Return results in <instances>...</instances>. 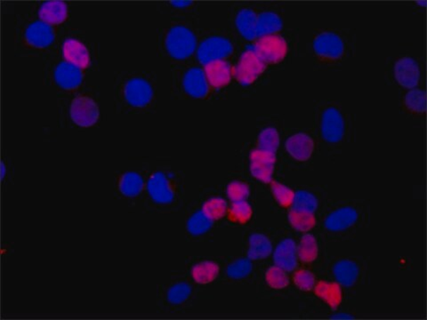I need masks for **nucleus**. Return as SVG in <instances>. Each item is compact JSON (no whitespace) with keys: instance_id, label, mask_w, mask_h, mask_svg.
I'll use <instances>...</instances> for the list:
<instances>
[{"instance_id":"f257e3e1","label":"nucleus","mask_w":427,"mask_h":320,"mask_svg":"<svg viewBox=\"0 0 427 320\" xmlns=\"http://www.w3.org/2000/svg\"><path fill=\"white\" fill-rule=\"evenodd\" d=\"M369 217L371 207L366 200L331 201L321 214L317 224L328 241H347L367 226Z\"/></svg>"},{"instance_id":"f03ea898","label":"nucleus","mask_w":427,"mask_h":320,"mask_svg":"<svg viewBox=\"0 0 427 320\" xmlns=\"http://www.w3.org/2000/svg\"><path fill=\"white\" fill-rule=\"evenodd\" d=\"M317 131L328 146L337 147L348 139L349 122L341 108L328 104L321 108L317 117Z\"/></svg>"},{"instance_id":"7ed1b4c3","label":"nucleus","mask_w":427,"mask_h":320,"mask_svg":"<svg viewBox=\"0 0 427 320\" xmlns=\"http://www.w3.org/2000/svg\"><path fill=\"white\" fill-rule=\"evenodd\" d=\"M368 265L364 260L355 257L335 258L328 267L331 281L342 288L354 289L360 286L367 275Z\"/></svg>"},{"instance_id":"20e7f679","label":"nucleus","mask_w":427,"mask_h":320,"mask_svg":"<svg viewBox=\"0 0 427 320\" xmlns=\"http://www.w3.org/2000/svg\"><path fill=\"white\" fill-rule=\"evenodd\" d=\"M311 47L314 56L321 62L328 64L341 62L349 51L347 37L335 30H325L318 33L314 37Z\"/></svg>"},{"instance_id":"39448f33","label":"nucleus","mask_w":427,"mask_h":320,"mask_svg":"<svg viewBox=\"0 0 427 320\" xmlns=\"http://www.w3.org/2000/svg\"><path fill=\"white\" fill-rule=\"evenodd\" d=\"M267 64L256 53L254 45L249 46L233 67V77L242 87H249L266 72Z\"/></svg>"},{"instance_id":"423d86ee","label":"nucleus","mask_w":427,"mask_h":320,"mask_svg":"<svg viewBox=\"0 0 427 320\" xmlns=\"http://www.w3.org/2000/svg\"><path fill=\"white\" fill-rule=\"evenodd\" d=\"M174 175L163 171L154 172L148 178L145 188L149 198L152 203L159 207H171L176 201V190L174 184Z\"/></svg>"},{"instance_id":"0eeeda50","label":"nucleus","mask_w":427,"mask_h":320,"mask_svg":"<svg viewBox=\"0 0 427 320\" xmlns=\"http://www.w3.org/2000/svg\"><path fill=\"white\" fill-rule=\"evenodd\" d=\"M168 55L176 60L191 57L197 49V38L187 27L176 25L168 30L165 40Z\"/></svg>"},{"instance_id":"6e6552de","label":"nucleus","mask_w":427,"mask_h":320,"mask_svg":"<svg viewBox=\"0 0 427 320\" xmlns=\"http://www.w3.org/2000/svg\"><path fill=\"white\" fill-rule=\"evenodd\" d=\"M194 295V286L185 279H175L163 286L161 290L162 305L171 309L185 308L192 302Z\"/></svg>"},{"instance_id":"1a4fd4ad","label":"nucleus","mask_w":427,"mask_h":320,"mask_svg":"<svg viewBox=\"0 0 427 320\" xmlns=\"http://www.w3.org/2000/svg\"><path fill=\"white\" fill-rule=\"evenodd\" d=\"M235 46L228 38L223 36H212L203 40L197 49L199 62L203 66L214 60H226L233 55Z\"/></svg>"},{"instance_id":"9d476101","label":"nucleus","mask_w":427,"mask_h":320,"mask_svg":"<svg viewBox=\"0 0 427 320\" xmlns=\"http://www.w3.org/2000/svg\"><path fill=\"white\" fill-rule=\"evenodd\" d=\"M254 47L266 64L280 63L289 53L287 40L278 34L261 37L254 44Z\"/></svg>"},{"instance_id":"9b49d317","label":"nucleus","mask_w":427,"mask_h":320,"mask_svg":"<svg viewBox=\"0 0 427 320\" xmlns=\"http://www.w3.org/2000/svg\"><path fill=\"white\" fill-rule=\"evenodd\" d=\"M392 74L395 82L402 89H416L421 80V68L414 57L402 56L395 60Z\"/></svg>"},{"instance_id":"f8f14e48","label":"nucleus","mask_w":427,"mask_h":320,"mask_svg":"<svg viewBox=\"0 0 427 320\" xmlns=\"http://www.w3.org/2000/svg\"><path fill=\"white\" fill-rule=\"evenodd\" d=\"M276 161V153L256 148L249 154L250 174L261 183L270 184L273 181Z\"/></svg>"},{"instance_id":"ddd939ff","label":"nucleus","mask_w":427,"mask_h":320,"mask_svg":"<svg viewBox=\"0 0 427 320\" xmlns=\"http://www.w3.org/2000/svg\"><path fill=\"white\" fill-rule=\"evenodd\" d=\"M70 117L80 127H90L97 123L100 117L99 108L90 97L80 96L73 100L70 108Z\"/></svg>"},{"instance_id":"4468645a","label":"nucleus","mask_w":427,"mask_h":320,"mask_svg":"<svg viewBox=\"0 0 427 320\" xmlns=\"http://www.w3.org/2000/svg\"><path fill=\"white\" fill-rule=\"evenodd\" d=\"M124 96L130 105L144 108L154 98V89L147 79L134 77L128 80L124 87Z\"/></svg>"},{"instance_id":"2eb2a0df","label":"nucleus","mask_w":427,"mask_h":320,"mask_svg":"<svg viewBox=\"0 0 427 320\" xmlns=\"http://www.w3.org/2000/svg\"><path fill=\"white\" fill-rule=\"evenodd\" d=\"M285 149L293 160L298 162H307L313 157L315 143L310 134L304 132L296 133L287 138Z\"/></svg>"},{"instance_id":"dca6fc26","label":"nucleus","mask_w":427,"mask_h":320,"mask_svg":"<svg viewBox=\"0 0 427 320\" xmlns=\"http://www.w3.org/2000/svg\"><path fill=\"white\" fill-rule=\"evenodd\" d=\"M274 264L285 269L287 272H293L297 269V244L292 238H283L273 249Z\"/></svg>"},{"instance_id":"f3484780","label":"nucleus","mask_w":427,"mask_h":320,"mask_svg":"<svg viewBox=\"0 0 427 320\" xmlns=\"http://www.w3.org/2000/svg\"><path fill=\"white\" fill-rule=\"evenodd\" d=\"M203 70L209 86L215 89H223L232 82L233 67L227 60H214L206 63Z\"/></svg>"},{"instance_id":"a211bd4d","label":"nucleus","mask_w":427,"mask_h":320,"mask_svg":"<svg viewBox=\"0 0 427 320\" xmlns=\"http://www.w3.org/2000/svg\"><path fill=\"white\" fill-rule=\"evenodd\" d=\"M219 274L220 266L218 262L209 259L193 262L189 267L191 281L199 286L211 284L218 279Z\"/></svg>"},{"instance_id":"6ab92c4d","label":"nucleus","mask_w":427,"mask_h":320,"mask_svg":"<svg viewBox=\"0 0 427 320\" xmlns=\"http://www.w3.org/2000/svg\"><path fill=\"white\" fill-rule=\"evenodd\" d=\"M314 295L331 309L340 307L344 300L343 289L333 281H318L313 289Z\"/></svg>"},{"instance_id":"aec40b11","label":"nucleus","mask_w":427,"mask_h":320,"mask_svg":"<svg viewBox=\"0 0 427 320\" xmlns=\"http://www.w3.org/2000/svg\"><path fill=\"white\" fill-rule=\"evenodd\" d=\"M182 87L188 96L193 98H204L209 92V84L204 70L193 67L186 72L182 79Z\"/></svg>"},{"instance_id":"412c9836","label":"nucleus","mask_w":427,"mask_h":320,"mask_svg":"<svg viewBox=\"0 0 427 320\" xmlns=\"http://www.w3.org/2000/svg\"><path fill=\"white\" fill-rule=\"evenodd\" d=\"M63 56L67 63L80 70L87 69L90 65L89 52L84 44L75 39H68L63 42Z\"/></svg>"},{"instance_id":"4be33fe9","label":"nucleus","mask_w":427,"mask_h":320,"mask_svg":"<svg viewBox=\"0 0 427 320\" xmlns=\"http://www.w3.org/2000/svg\"><path fill=\"white\" fill-rule=\"evenodd\" d=\"M273 245L268 236L254 232L247 241V257L253 261H263L273 255Z\"/></svg>"},{"instance_id":"5701e85b","label":"nucleus","mask_w":427,"mask_h":320,"mask_svg":"<svg viewBox=\"0 0 427 320\" xmlns=\"http://www.w3.org/2000/svg\"><path fill=\"white\" fill-rule=\"evenodd\" d=\"M25 39L30 46L44 49L54 42L55 33L51 25L42 21H37L27 28Z\"/></svg>"},{"instance_id":"b1692460","label":"nucleus","mask_w":427,"mask_h":320,"mask_svg":"<svg viewBox=\"0 0 427 320\" xmlns=\"http://www.w3.org/2000/svg\"><path fill=\"white\" fill-rule=\"evenodd\" d=\"M55 79L66 90L77 89L82 83L83 73L80 68L67 62L58 64L55 70Z\"/></svg>"},{"instance_id":"393cba45","label":"nucleus","mask_w":427,"mask_h":320,"mask_svg":"<svg viewBox=\"0 0 427 320\" xmlns=\"http://www.w3.org/2000/svg\"><path fill=\"white\" fill-rule=\"evenodd\" d=\"M235 27L244 39L253 41L257 37V13L252 8L240 9L235 16Z\"/></svg>"},{"instance_id":"a878e982","label":"nucleus","mask_w":427,"mask_h":320,"mask_svg":"<svg viewBox=\"0 0 427 320\" xmlns=\"http://www.w3.org/2000/svg\"><path fill=\"white\" fill-rule=\"evenodd\" d=\"M68 8L66 2L61 0H51L40 6L39 18L40 21L49 25H56L66 21Z\"/></svg>"},{"instance_id":"bb28decb","label":"nucleus","mask_w":427,"mask_h":320,"mask_svg":"<svg viewBox=\"0 0 427 320\" xmlns=\"http://www.w3.org/2000/svg\"><path fill=\"white\" fill-rule=\"evenodd\" d=\"M214 222L199 210L193 212L189 215L185 222V230L192 238H198L204 237L214 227Z\"/></svg>"},{"instance_id":"cd10ccee","label":"nucleus","mask_w":427,"mask_h":320,"mask_svg":"<svg viewBox=\"0 0 427 320\" xmlns=\"http://www.w3.org/2000/svg\"><path fill=\"white\" fill-rule=\"evenodd\" d=\"M283 28V20L273 11H264L257 15V37L276 35Z\"/></svg>"},{"instance_id":"c85d7f7f","label":"nucleus","mask_w":427,"mask_h":320,"mask_svg":"<svg viewBox=\"0 0 427 320\" xmlns=\"http://www.w3.org/2000/svg\"><path fill=\"white\" fill-rule=\"evenodd\" d=\"M144 179L137 172L130 171L122 174L118 181V191L127 198L138 197L144 191Z\"/></svg>"},{"instance_id":"c756f323","label":"nucleus","mask_w":427,"mask_h":320,"mask_svg":"<svg viewBox=\"0 0 427 320\" xmlns=\"http://www.w3.org/2000/svg\"><path fill=\"white\" fill-rule=\"evenodd\" d=\"M320 255V247L316 237L311 233L302 236L299 243L297 244L298 260L303 264H313Z\"/></svg>"},{"instance_id":"7c9ffc66","label":"nucleus","mask_w":427,"mask_h":320,"mask_svg":"<svg viewBox=\"0 0 427 320\" xmlns=\"http://www.w3.org/2000/svg\"><path fill=\"white\" fill-rule=\"evenodd\" d=\"M316 215L308 213V212L300 211L290 208L287 213V221L295 231L298 232H307L314 230L317 225Z\"/></svg>"},{"instance_id":"2f4dec72","label":"nucleus","mask_w":427,"mask_h":320,"mask_svg":"<svg viewBox=\"0 0 427 320\" xmlns=\"http://www.w3.org/2000/svg\"><path fill=\"white\" fill-rule=\"evenodd\" d=\"M229 205L222 197L209 198L202 204L201 210L205 217L214 222L221 220L226 217Z\"/></svg>"},{"instance_id":"473e14b6","label":"nucleus","mask_w":427,"mask_h":320,"mask_svg":"<svg viewBox=\"0 0 427 320\" xmlns=\"http://www.w3.org/2000/svg\"><path fill=\"white\" fill-rule=\"evenodd\" d=\"M253 215L252 205L247 200L232 203L228 208L226 217L232 224L244 225L252 221Z\"/></svg>"},{"instance_id":"72a5a7b5","label":"nucleus","mask_w":427,"mask_h":320,"mask_svg":"<svg viewBox=\"0 0 427 320\" xmlns=\"http://www.w3.org/2000/svg\"><path fill=\"white\" fill-rule=\"evenodd\" d=\"M320 207V200L313 192L307 190L295 191L293 205L294 210L316 214Z\"/></svg>"},{"instance_id":"f704fd0d","label":"nucleus","mask_w":427,"mask_h":320,"mask_svg":"<svg viewBox=\"0 0 427 320\" xmlns=\"http://www.w3.org/2000/svg\"><path fill=\"white\" fill-rule=\"evenodd\" d=\"M280 143V136L279 131L276 127H267L260 131L257 136V148L260 150L270 151V153H276L279 150Z\"/></svg>"},{"instance_id":"c9c22d12","label":"nucleus","mask_w":427,"mask_h":320,"mask_svg":"<svg viewBox=\"0 0 427 320\" xmlns=\"http://www.w3.org/2000/svg\"><path fill=\"white\" fill-rule=\"evenodd\" d=\"M253 262L247 257L238 258L227 265L226 277L232 281H242L249 278L253 271Z\"/></svg>"},{"instance_id":"e433bc0d","label":"nucleus","mask_w":427,"mask_h":320,"mask_svg":"<svg viewBox=\"0 0 427 320\" xmlns=\"http://www.w3.org/2000/svg\"><path fill=\"white\" fill-rule=\"evenodd\" d=\"M264 281L266 285L273 290H283L290 284V279L285 269L277 265L270 266L264 274Z\"/></svg>"},{"instance_id":"4c0bfd02","label":"nucleus","mask_w":427,"mask_h":320,"mask_svg":"<svg viewBox=\"0 0 427 320\" xmlns=\"http://www.w3.org/2000/svg\"><path fill=\"white\" fill-rule=\"evenodd\" d=\"M270 186L271 193L279 207L283 210H290L293 205L295 191L287 185L276 181H273Z\"/></svg>"},{"instance_id":"58836bf2","label":"nucleus","mask_w":427,"mask_h":320,"mask_svg":"<svg viewBox=\"0 0 427 320\" xmlns=\"http://www.w3.org/2000/svg\"><path fill=\"white\" fill-rule=\"evenodd\" d=\"M403 103H404L406 109L412 113H425L426 110V91L419 89V87L408 90L403 98Z\"/></svg>"},{"instance_id":"ea45409f","label":"nucleus","mask_w":427,"mask_h":320,"mask_svg":"<svg viewBox=\"0 0 427 320\" xmlns=\"http://www.w3.org/2000/svg\"><path fill=\"white\" fill-rule=\"evenodd\" d=\"M225 193L227 198L233 203H235V202L247 201L250 196V187L245 181L240 180L232 181L227 185Z\"/></svg>"},{"instance_id":"a19ab883","label":"nucleus","mask_w":427,"mask_h":320,"mask_svg":"<svg viewBox=\"0 0 427 320\" xmlns=\"http://www.w3.org/2000/svg\"><path fill=\"white\" fill-rule=\"evenodd\" d=\"M293 272L292 281L297 288L303 292L313 291L317 282L313 272L307 269H297Z\"/></svg>"},{"instance_id":"79ce46f5","label":"nucleus","mask_w":427,"mask_h":320,"mask_svg":"<svg viewBox=\"0 0 427 320\" xmlns=\"http://www.w3.org/2000/svg\"><path fill=\"white\" fill-rule=\"evenodd\" d=\"M171 4L175 6V8H186V6L192 5V2L185 1V0H175V1H171Z\"/></svg>"},{"instance_id":"37998d69","label":"nucleus","mask_w":427,"mask_h":320,"mask_svg":"<svg viewBox=\"0 0 427 320\" xmlns=\"http://www.w3.org/2000/svg\"><path fill=\"white\" fill-rule=\"evenodd\" d=\"M332 319H354V316H352L350 314H347V313H338V314H335V315L332 316Z\"/></svg>"},{"instance_id":"c03bdc74","label":"nucleus","mask_w":427,"mask_h":320,"mask_svg":"<svg viewBox=\"0 0 427 320\" xmlns=\"http://www.w3.org/2000/svg\"><path fill=\"white\" fill-rule=\"evenodd\" d=\"M6 173H8V171H6V165L4 162L1 163V179H4L5 178V175L6 174Z\"/></svg>"},{"instance_id":"a18cd8bd","label":"nucleus","mask_w":427,"mask_h":320,"mask_svg":"<svg viewBox=\"0 0 427 320\" xmlns=\"http://www.w3.org/2000/svg\"><path fill=\"white\" fill-rule=\"evenodd\" d=\"M426 0H423V1H416V5L419 6H423V8H426Z\"/></svg>"}]
</instances>
